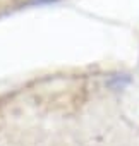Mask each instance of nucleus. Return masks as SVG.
Here are the masks:
<instances>
[{
    "mask_svg": "<svg viewBox=\"0 0 139 146\" xmlns=\"http://www.w3.org/2000/svg\"><path fill=\"white\" fill-rule=\"evenodd\" d=\"M46 2H55V0H31V4H46Z\"/></svg>",
    "mask_w": 139,
    "mask_h": 146,
    "instance_id": "nucleus-1",
    "label": "nucleus"
}]
</instances>
